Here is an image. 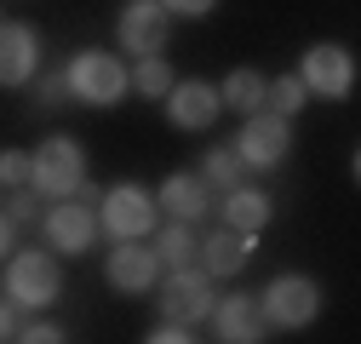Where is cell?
Segmentation results:
<instances>
[{"label":"cell","instance_id":"obj_30","mask_svg":"<svg viewBox=\"0 0 361 344\" xmlns=\"http://www.w3.org/2000/svg\"><path fill=\"white\" fill-rule=\"evenodd\" d=\"M12 241H18V224L6 219V212H0V258H6V252H12Z\"/></svg>","mask_w":361,"mask_h":344},{"label":"cell","instance_id":"obj_24","mask_svg":"<svg viewBox=\"0 0 361 344\" xmlns=\"http://www.w3.org/2000/svg\"><path fill=\"white\" fill-rule=\"evenodd\" d=\"M35 104H69V80H63V69H35Z\"/></svg>","mask_w":361,"mask_h":344},{"label":"cell","instance_id":"obj_18","mask_svg":"<svg viewBox=\"0 0 361 344\" xmlns=\"http://www.w3.org/2000/svg\"><path fill=\"white\" fill-rule=\"evenodd\" d=\"M149 235H155V258H161V270L195 264V247H201L195 224H184V219H166V230H149Z\"/></svg>","mask_w":361,"mask_h":344},{"label":"cell","instance_id":"obj_4","mask_svg":"<svg viewBox=\"0 0 361 344\" xmlns=\"http://www.w3.org/2000/svg\"><path fill=\"white\" fill-rule=\"evenodd\" d=\"M258 316L264 327H310L315 316H322V281L304 276V270H281V276H269L264 298H258Z\"/></svg>","mask_w":361,"mask_h":344},{"label":"cell","instance_id":"obj_28","mask_svg":"<svg viewBox=\"0 0 361 344\" xmlns=\"http://www.w3.org/2000/svg\"><path fill=\"white\" fill-rule=\"evenodd\" d=\"M161 6H166V18H212V6H218V0H161Z\"/></svg>","mask_w":361,"mask_h":344},{"label":"cell","instance_id":"obj_19","mask_svg":"<svg viewBox=\"0 0 361 344\" xmlns=\"http://www.w3.org/2000/svg\"><path fill=\"white\" fill-rule=\"evenodd\" d=\"M241 172H247V166H241L235 144H218V149L201 155V172H195V178H201L212 195H224V190H235V184H241Z\"/></svg>","mask_w":361,"mask_h":344},{"label":"cell","instance_id":"obj_12","mask_svg":"<svg viewBox=\"0 0 361 344\" xmlns=\"http://www.w3.org/2000/svg\"><path fill=\"white\" fill-rule=\"evenodd\" d=\"M252 252H258V230H212V235H201V247H195V258H201V270L212 276V281H235L247 264H252Z\"/></svg>","mask_w":361,"mask_h":344},{"label":"cell","instance_id":"obj_31","mask_svg":"<svg viewBox=\"0 0 361 344\" xmlns=\"http://www.w3.org/2000/svg\"><path fill=\"white\" fill-rule=\"evenodd\" d=\"M0 23H6V6H0Z\"/></svg>","mask_w":361,"mask_h":344},{"label":"cell","instance_id":"obj_25","mask_svg":"<svg viewBox=\"0 0 361 344\" xmlns=\"http://www.w3.org/2000/svg\"><path fill=\"white\" fill-rule=\"evenodd\" d=\"M6 219H12V224H35V219H40V195H35L29 184H23V190H6Z\"/></svg>","mask_w":361,"mask_h":344},{"label":"cell","instance_id":"obj_20","mask_svg":"<svg viewBox=\"0 0 361 344\" xmlns=\"http://www.w3.org/2000/svg\"><path fill=\"white\" fill-rule=\"evenodd\" d=\"M218 98H224V109H235V115L264 109V75L258 69H230L224 86H218Z\"/></svg>","mask_w":361,"mask_h":344},{"label":"cell","instance_id":"obj_8","mask_svg":"<svg viewBox=\"0 0 361 344\" xmlns=\"http://www.w3.org/2000/svg\"><path fill=\"white\" fill-rule=\"evenodd\" d=\"M298 80H304V92H315V98H350L355 92V58H350V47H338V40H315V47H304Z\"/></svg>","mask_w":361,"mask_h":344},{"label":"cell","instance_id":"obj_16","mask_svg":"<svg viewBox=\"0 0 361 344\" xmlns=\"http://www.w3.org/2000/svg\"><path fill=\"white\" fill-rule=\"evenodd\" d=\"M155 207L166 212V219H184V224H201L212 212V190L195 178V172H166L161 190H155Z\"/></svg>","mask_w":361,"mask_h":344},{"label":"cell","instance_id":"obj_3","mask_svg":"<svg viewBox=\"0 0 361 344\" xmlns=\"http://www.w3.org/2000/svg\"><path fill=\"white\" fill-rule=\"evenodd\" d=\"M29 190L35 195H80L86 190V149L69 133H52L29 155Z\"/></svg>","mask_w":361,"mask_h":344},{"label":"cell","instance_id":"obj_23","mask_svg":"<svg viewBox=\"0 0 361 344\" xmlns=\"http://www.w3.org/2000/svg\"><path fill=\"white\" fill-rule=\"evenodd\" d=\"M18 344H63L69 333L58 327V321H47V316H40V310H29V321H18V333H12Z\"/></svg>","mask_w":361,"mask_h":344},{"label":"cell","instance_id":"obj_9","mask_svg":"<svg viewBox=\"0 0 361 344\" xmlns=\"http://www.w3.org/2000/svg\"><path fill=\"white\" fill-rule=\"evenodd\" d=\"M166 35H172V18H166L161 0H126L121 18H115V40H121L126 58H161Z\"/></svg>","mask_w":361,"mask_h":344},{"label":"cell","instance_id":"obj_2","mask_svg":"<svg viewBox=\"0 0 361 344\" xmlns=\"http://www.w3.org/2000/svg\"><path fill=\"white\" fill-rule=\"evenodd\" d=\"M63 80H69V104H86V109H115L132 80H126V63L104 47H86L63 63Z\"/></svg>","mask_w":361,"mask_h":344},{"label":"cell","instance_id":"obj_21","mask_svg":"<svg viewBox=\"0 0 361 344\" xmlns=\"http://www.w3.org/2000/svg\"><path fill=\"white\" fill-rule=\"evenodd\" d=\"M126 80L138 86L144 98H166V86H172L178 75H172V63H166V58H138V63L126 69Z\"/></svg>","mask_w":361,"mask_h":344},{"label":"cell","instance_id":"obj_6","mask_svg":"<svg viewBox=\"0 0 361 344\" xmlns=\"http://www.w3.org/2000/svg\"><path fill=\"white\" fill-rule=\"evenodd\" d=\"M40 235H47V247L58 258L92 252V241H98V207L86 195H58L47 212H40Z\"/></svg>","mask_w":361,"mask_h":344},{"label":"cell","instance_id":"obj_27","mask_svg":"<svg viewBox=\"0 0 361 344\" xmlns=\"http://www.w3.org/2000/svg\"><path fill=\"white\" fill-rule=\"evenodd\" d=\"M144 338H149V344H190L195 333H190V321H172V316H161V321H155Z\"/></svg>","mask_w":361,"mask_h":344},{"label":"cell","instance_id":"obj_1","mask_svg":"<svg viewBox=\"0 0 361 344\" xmlns=\"http://www.w3.org/2000/svg\"><path fill=\"white\" fill-rule=\"evenodd\" d=\"M6 298L18 310H52L58 293H63V264L52 247H18L6 252Z\"/></svg>","mask_w":361,"mask_h":344},{"label":"cell","instance_id":"obj_13","mask_svg":"<svg viewBox=\"0 0 361 344\" xmlns=\"http://www.w3.org/2000/svg\"><path fill=\"white\" fill-rule=\"evenodd\" d=\"M104 281L115 287V293H155V281H161V258H155V247H144V241H115L109 247V258H104Z\"/></svg>","mask_w":361,"mask_h":344},{"label":"cell","instance_id":"obj_22","mask_svg":"<svg viewBox=\"0 0 361 344\" xmlns=\"http://www.w3.org/2000/svg\"><path fill=\"white\" fill-rule=\"evenodd\" d=\"M304 80L298 75H276V80H264V109H276V115H298L304 109Z\"/></svg>","mask_w":361,"mask_h":344},{"label":"cell","instance_id":"obj_10","mask_svg":"<svg viewBox=\"0 0 361 344\" xmlns=\"http://www.w3.org/2000/svg\"><path fill=\"white\" fill-rule=\"evenodd\" d=\"M212 276L207 270H195V264H178V270H166V281H155V305H161V316H172V321H207V310H212Z\"/></svg>","mask_w":361,"mask_h":344},{"label":"cell","instance_id":"obj_26","mask_svg":"<svg viewBox=\"0 0 361 344\" xmlns=\"http://www.w3.org/2000/svg\"><path fill=\"white\" fill-rule=\"evenodd\" d=\"M0 184H6V190H23V184H29V155H23V149H6V155H0Z\"/></svg>","mask_w":361,"mask_h":344},{"label":"cell","instance_id":"obj_11","mask_svg":"<svg viewBox=\"0 0 361 344\" xmlns=\"http://www.w3.org/2000/svg\"><path fill=\"white\" fill-rule=\"evenodd\" d=\"M35 69H40V29L23 18H6L0 23V92L29 86Z\"/></svg>","mask_w":361,"mask_h":344},{"label":"cell","instance_id":"obj_29","mask_svg":"<svg viewBox=\"0 0 361 344\" xmlns=\"http://www.w3.org/2000/svg\"><path fill=\"white\" fill-rule=\"evenodd\" d=\"M12 333H18V305L0 298V338H12Z\"/></svg>","mask_w":361,"mask_h":344},{"label":"cell","instance_id":"obj_17","mask_svg":"<svg viewBox=\"0 0 361 344\" xmlns=\"http://www.w3.org/2000/svg\"><path fill=\"white\" fill-rule=\"evenodd\" d=\"M269 219H276V195H269V190H258V184L224 190V224H230V230H264Z\"/></svg>","mask_w":361,"mask_h":344},{"label":"cell","instance_id":"obj_15","mask_svg":"<svg viewBox=\"0 0 361 344\" xmlns=\"http://www.w3.org/2000/svg\"><path fill=\"white\" fill-rule=\"evenodd\" d=\"M207 321H212V338H224V344H258V338L269 333L264 316H258V298H247V293H224V298H212Z\"/></svg>","mask_w":361,"mask_h":344},{"label":"cell","instance_id":"obj_7","mask_svg":"<svg viewBox=\"0 0 361 344\" xmlns=\"http://www.w3.org/2000/svg\"><path fill=\"white\" fill-rule=\"evenodd\" d=\"M293 149V115H276V109H252L241 115V133H235V155L241 166L252 172H269V166H281Z\"/></svg>","mask_w":361,"mask_h":344},{"label":"cell","instance_id":"obj_14","mask_svg":"<svg viewBox=\"0 0 361 344\" xmlns=\"http://www.w3.org/2000/svg\"><path fill=\"white\" fill-rule=\"evenodd\" d=\"M218 115H224V98L212 80H172L166 86V121L178 133H207Z\"/></svg>","mask_w":361,"mask_h":344},{"label":"cell","instance_id":"obj_5","mask_svg":"<svg viewBox=\"0 0 361 344\" xmlns=\"http://www.w3.org/2000/svg\"><path fill=\"white\" fill-rule=\"evenodd\" d=\"M155 219H161L155 190L132 184V178L104 190V201H98V235H109V241H149Z\"/></svg>","mask_w":361,"mask_h":344}]
</instances>
